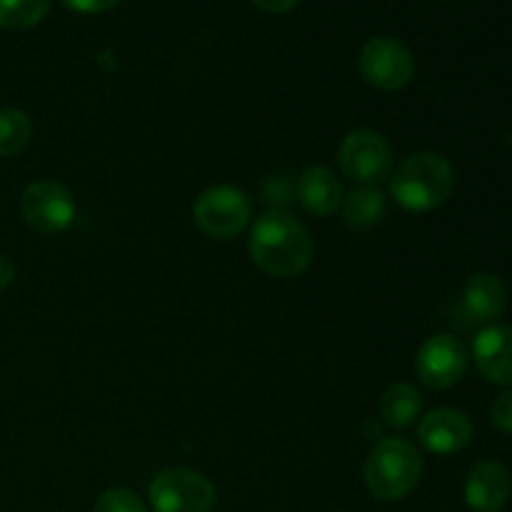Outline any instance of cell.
Masks as SVG:
<instances>
[{
	"label": "cell",
	"mask_w": 512,
	"mask_h": 512,
	"mask_svg": "<svg viewBox=\"0 0 512 512\" xmlns=\"http://www.w3.org/2000/svg\"><path fill=\"white\" fill-rule=\"evenodd\" d=\"M93 512H148V508L133 490L110 488L95 500Z\"/></svg>",
	"instance_id": "obj_19"
},
{
	"label": "cell",
	"mask_w": 512,
	"mask_h": 512,
	"mask_svg": "<svg viewBox=\"0 0 512 512\" xmlns=\"http://www.w3.org/2000/svg\"><path fill=\"white\" fill-rule=\"evenodd\" d=\"M512 480L505 465L483 460L465 480V503L473 512H500L510 500Z\"/></svg>",
	"instance_id": "obj_12"
},
{
	"label": "cell",
	"mask_w": 512,
	"mask_h": 512,
	"mask_svg": "<svg viewBox=\"0 0 512 512\" xmlns=\"http://www.w3.org/2000/svg\"><path fill=\"white\" fill-rule=\"evenodd\" d=\"M50 0H0V28L30 30L48 15Z\"/></svg>",
	"instance_id": "obj_18"
},
{
	"label": "cell",
	"mask_w": 512,
	"mask_h": 512,
	"mask_svg": "<svg viewBox=\"0 0 512 512\" xmlns=\"http://www.w3.org/2000/svg\"><path fill=\"white\" fill-rule=\"evenodd\" d=\"M33 138V123L18 108H0V158L23 153Z\"/></svg>",
	"instance_id": "obj_17"
},
{
	"label": "cell",
	"mask_w": 512,
	"mask_h": 512,
	"mask_svg": "<svg viewBox=\"0 0 512 512\" xmlns=\"http://www.w3.org/2000/svg\"><path fill=\"white\" fill-rule=\"evenodd\" d=\"M340 210H343V220L348 228L368 230L385 218L388 203H385V195L378 188H363L360 185L353 193L343 195Z\"/></svg>",
	"instance_id": "obj_15"
},
{
	"label": "cell",
	"mask_w": 512,
	"mask_h": 512,
	"mask_svg": "<svg viewBox=\"0 0 512 512\" xmlns=\"http://www.w3.org/2000/svg\"><path fill=\"white\" fill-rule=\"evenodd\" d=\"M490 420H493V425L500 433L512 435V390L495 400L493 408H490Z\"/></svg>",
	"instance_id": "obj_20"
},
{
	"label": "cell",
	"mask_w": 512,
	"mask_h": 512,
	"mask_svg": "<svg viewBox=\"0 0 512 512\" xmlns=\"http://www.w3.org/2000/svg\"><path fill=\"white\" fill-rule=\"evenodd\" d=\"M155 512H210L215 508V485L190 468H170L153 478L148 488Z\"/></svg>",
	"instance_id": "obj_6"
},
{
	"label": "cell",
	"mask_w": 512,
	"mask_h": 512,
	"mask_svg": "<svg viewBox=\"0 0 512 512\" xmlns=\"http://www.w3.org/2000/svg\"><path fill=\"white\" fill-rule=\"evenodd\" d=\"M468 348L455 335L440 333L425 340L415 355V373L430 390H450L468 373Z\"/></svg>",
	"instance_id": "obj_7"
},
{
	"label": "cell",
	"mask_w": 512,
	"mask_h": 512,
	"mask_svg": "<svg viewBox=\"0 0 512 512\" xmlns=\"http://www.w3.org/2000/svg\"><path fill=\"white\" fill-rule=\"evenodd\" d=\"M420 410H423V398L410 383L390 385L380 398V418L390 428H410L420 418Z\"/></svg>",
	"instance_id": "obj_16"
},
{
	"label": "cell",
	"mask_w": 512,
	"mask_h": 512,
	"mask_svg": "<svg viewBox=\"0 0 512 512\" xmlns=\"http://www.w3.org/2000/svg\"><path fill=\"white\" fill-rule=\"evenodd\" d=\"M295 195L298 203L303 205L308 213L318 215V218H328L335 210H340L343 203V185L335 178V173L323 165H315L300 173L298 185H295Z\"/></svg>",
	"instance_id": "obj_14"
},
{
	"label": "cell",
	"mask_w": 512,
	"mask_h": 512,
	"mask_svg": "<svg viewBox=\"0 0 512 512\" xmlns=\"http://www.w3.org/2000/svg\"><path fill=\"white\" fill-rule=\"evenodd\" d=\"M423 475V458L403 438H383L365 460V485L378 500H403Z\"/></svg>",
	"instance_id": "obj_3"
},
{
	"label": "cell",
	"mask_w": 512,
	"mask_h": 512,
	"mask_svg": "<svg viewBox=\"0 0 512 512\" xmlns=\"http://www.w3.org/2000/svg\"><path fill=\"white\" fill-rule=\"evenodd\" d=\"M253 3L258 5L260 10H265V13H288V10H293L300 0H253Z\"/></svg>",
	"instance_id": "obj_22"
},
{
	"label": "cell",
	"mask_w": 512,
	"mask_h": 512,
	"mask_svg": "<svg viewBox=\"0 0 512 512\" xmlns=\"http://www.w3.org/2000/svg\"><path fill=\"white\" fill-rule=\"evenodd\" d=\"M13 280H15V265L10 263V258L0 255V290L8 288Z\"/></svg>",
	"instance_id": "obj_23"
},
{
	"label": "cell",
	"mask_w": 512,
	"mask_h": 512,
	"mask_svg": "<svg viewBox=\"0 0 512 512\" xmlns=\"http://www.w3.org/2000/svg\"><path fill=\"white\" fill-rule=\"evenodd\" d=\"M65 8L75 10V13L83 15H93V13H105V10L115 8L120 0H60Z\"/></svg>",
	"instance_id": "obj_21"
},
{
	"label": "cell",
	"mask_w": 512,
	"mask_h": 512,
	"mask_svg": "<svg viewBox=\"0 0 512 512\" xmlns=\"http://www.w3.org/2000/svg\"><path fill=\"white\" fill-rule=\"evenodd\" d=\"M418 440L435 455H450L468 448L473 440V423L458 408H438L425 415L418 425Z\"/></svg>",
	"instance_id": "obj_10"
},
{
	"label": "cell",
	"mask_w": 512,
	"mask_h": 512,
	"mask_svg": "<svg viewBox=\"0 0 512 512\" xmlns=\"http://www.w3.org/2000/svg\"><path fill=\"white\" fill-rule=\"evenodd\" d=\"M20 213L35 233L53 235L73 223L75 200L65 185L55 180H38L20 195Z\"/></svg>",
	"instance_id": "obj_9"
},
{
	"label": "cell",
	"mask_w": 512,
	"mask_h": 512,
	"mask_svg": "<svg viewBox=\"0 0 512 512\" xmlns=\"http://www.w3.org/2000/svg\"><path fill=\"white\" fill-rule=\"evenodd\" d=\"M360 70L373 88L393 93L413 80L415 60L408 45L400 43L398 38L378 35L360 50Z\"/></svg>",
	"instance_id": "obj_8"
},
{
	"label": "cell",
	"mask_w": 512,
	"mask_h": 512,
	"mask_svg": "<svg viewBox=\"0 0 512 512\" xmlns=\"http://www.w3.org/2000/svg\"><path fill=\"white\" fill-rule=\"evenodd\" d=\"M508 308L505 283L493 273H478L468 280L463 290V313L470 323L493 325Z\"/></svg>",
	"instance_id": "obj_13"
},
{
	"label": "cell",
	"mask_w": 512,
	"mask_h": 512,
	"mask_svg": "<svg viewBox=\"0 0 512 512\" xmlns=\"http://www.w3.org/2000/svg\"><path fill=\"white\" fill-rule=\"evenodd\" d=\"M473 360L488 383L512 388V328L485 325L473 340Z\"/></svg>",
	"instance_id": "obj_11"
},
{
	"label": "cell",
	"mask_w": 512,
	"mask_h": 512,
	"mask_svg": "<svg viewBox=\"0 0 512 512\" xmlns=\"http://www.w3.org/2000/svg\"><path fill=\"white\" fill-rule=\"evenodd\" d=\"M455 175L448 160L438 153H418L405 158L390 175V195L413 213L440 208L453 195Z\"/></svg>",
	"instance_id": "obj_2"
},
{
	"label": "cell",
	"mask_w": 512,
	"mask_h": 512,
	"mask_svg": "<svg viewBox=\"0 0 512 512\" xmlns=\"http://www.w3.org/2000/svg\"><path fill=\"white\" fill-rule=\"evenodd\" d=\"M250 213V198L235 185L208 188L193 205L195 225L215 240H230L243 233L250 223Z\"/></svg>",
	"instance_id": "obj_4"
},
{
	"label": "cell",
	"mask_w": 512,
	"mask_h": 512,
	"mask_svg": "<svg viewBox=\"0 0 512 512\" xmlns=\"http://www.w3.org/2000/svg\"><path fill=\"white\" fill-rule=\"evenodd\" d=\"M338 163L345 178L363 188H378L393 175V150L375 130H353L340 143Z\"/></svg>",
	"instance_id": "obj_5"
},
{
	"label": "cell",
	"mask_w": 512,
	"mask_h": 512,
	"mask_svg": "<svg viewBox=\"0 0 512 512\" xmlns=\"http://www.w3.org/2000/svg\"><path fill=\"white\" fill-rule=\"evenodd\" d=\"M253 263L273 278H295L313 263L315 243L308 228L283 210H268L250 230Z\"/></svg>",
	"instance_id": "obj_1"
}]
</instances>
